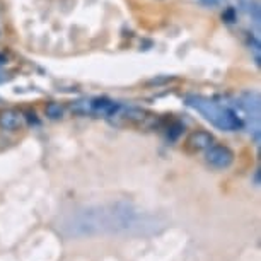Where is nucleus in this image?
I'll use <instances>...</instances> for the list:
<instances>
[{
	"instance_id": "423d86ee",
	"label": "nucleus",
	"mask_w": 261,
	"mask_h": 261,
	"mask_svg": "<svg viewBox=\"0 0 261 261\" xmlns=\"http://www.w3.org/2000/svg\"><path fill=\"white\" fill-rule=\"evenodd\" d=\"M183 130H185V126L181 125V123H176V125L171 126V130L167 132V137H169L171 140H176L181 135V132H183Z\"/></svg>"
},
{
	"instance_id": "6e6552de",
	"label": "nucleus",
	"mask_w": 261,
	"mask_h": 261,
	"mask_svg": "<svg viewBox=\"0 0 261 261\" xmlns=\"http://www.w3.org/2000/svg\"><path fill=\"white\" fill-rule=\"evenodd\" d=\"M254 183H256V185H259V169L256 171V174H254Z\"/></svg>"
},
{
	"instance_id": "f03ea898",
	"label": "nucleus",
	"mask_w": 261,
	"mask_h": 261,
	"mask_svg": "<svg viewBox=\"0 0 261 261\" xmlns=\"http://www.w3.org/2000/svg\"><path fill=\"white\" fill-rule=\"evenodd\" d=\"M234 157H236L234 152L230 150L227 145L212 144L208 149H206L205 161L208 162L212 167H215V169H227V167L232 166Z\"/></svg>"
},
{
	"instance_id": "7ed1b4c3",
	"label": "nucleus",
	"mask_w": 261,
	"mask_h": 261,
	"mask_svg": "<svg viewBox=\"0 0 261 261\" xmlns=\"http://www.w3.org/2000/svg\"><path fill=\"white\" fill-rule=\"evenodd\" d=\"M214 135L206 130H195L191 132L186 139V149L193 150V152H200V150H206L208 147L214 144Z\"/></svg>"
},
{
	"instance_id": "f257e3e1",
	"label": "nucleus",
	"mask_w": 261,
	"mask_h": 261,
	"mask_svg": "<svg viewBox=\"0 0 261 261\" xmlns=\"http://www.w3.org/2000/svg\"><path fill=\"white\" fill-rule=\"evenodd\" d=\"M185 102L191 108V110L200 113L206 121H210L212 125L217 126L219 130L236 132L243 126V121H241V118L238 116V113L232 111L227 106L219 105V102H215L214 99H208V97H203V96L190 94L185 97Z\"/></svg>"
},
{
	"instance_id": "1a4fd4ad",
	"label": "nucleus",
	"mask_w": 261,
	"mask_h": 261,
	"mask_svg": "<svg viewBox=\"0 0 261 261\" xmlns=\"http://www.w3.org/2000/svg\"><path fill=\"white\" fill-rule=\"evenodd\" d=\"M2 62H6V57H4V55H0V63H2Z\"/></svg>"
},
{
	"instance_id": "20e7f679",
	"label": "nucleus",
	"mask_w": 261,
	"mask_h": 261,
	"mask_svg": "<svg viewBox=\"0 0 261 261\" xmlns=\"http://www.w3.org/2000/svg\"><path fill=\"white\" fill-rule=\"evenodd\" d=\"M22 125V115L14 108L0 110V128L6 132H16Z\"/></svg>"
},
{
	"instance_id": "39448f33",
	"label": "nucleus",
	"mask_w": 261,
	"mask_h": 261,
	"mask_svg": "<svg viewBox=\"0 0 261 261\" xmlns=\"http://www.w3.org/2000/svg\"><path fill=\"white\" fill-rule=\"evenodd\" d=\"M63 113H65V110H63V106L57 101H50L45 106V115L50 118V120H60V118H63Z\"/></svg>"
},
{
	"instance_id": "0eeeda50",
	"label": "nucleus",
	"mask_w": 261,
	"mask_h": 261,
	"mask_svg": "<svg viewBox=\"0 0 261 261\" xmlns=\"http://www.w3.org/2000/svg\"><path fill=\"white\" fill-rule=\"evenodd\" d=\"M201 2H203L205 6H208V7H215V6H220V4H222V0H201Z\"/></svg>"
}]
</instances>
